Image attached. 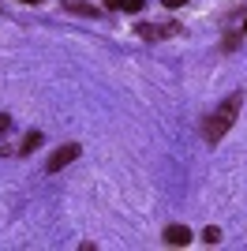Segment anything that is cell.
Instances as JSON below:
<instances>
[{
  "instance_id": "cell-1",
  "label": "cell",
  "mask_w": 247,
  "mask_h": 251,
  "mask_svg": "<svg viewBox=\"0 0 247 251\" xmlns=\"http://www.w3.org/2000/svg\"><path fill=\"white\" fill-rule=\"evenodd\" d=\"M240 105H244V94H232L214 116H210V124H206V139H210V143H217V139L232 127V120H236V113H240Z\"/></svg>"
},
{
  "instance_id": "cell-2",
  "label": "cell",
  "mask_w": 247,
  "mask_h": 251,
  "mask_svg": "<svg viewBox=\"0 0 247 251\" xmlns=\"http://www.w3.org/2000/svg\"><path fill=\"white\" fill-rule=\"evenodd\" d=\"M75 157H79V147H75V143H68V147H60V150H56V154L49 157V173H60L64 165H72Z\"/></svg>"
},
{
  "instance_id": "cell-3",
  "label": "cell",
  "mask_w": 247,
  "mask_h": 251,
  "mask_svg": "<svg viewBox=\"0 0 247 251\" xmlns=\"http://www.w3.org/2000/svg\"><path fill=\"white\" fill-rule=\"evenodd\" d=\"M165 244H169V248H187V244H191V229H187V225H169V229H165Z\"/></svg>"
},
{
  "instance_id": "cell-4",
  "label": "cell",
  "mask_w": 247,
  "mask_h": 251,
  "mask_svg": "<svg viewBox=\"0 0 247 251\" xmlns=\"http://www.w3.org/2000/svg\"><path fill=\"white\" fill-rule=\"evenodd\" d=\"M143 4L146 0H105V8H124V11H143Z\"/></svg>"
},
{
  "instance_id": "cell-5",
  "label": "cell",
  "mask_w": 247,
  "mask_h": 251,
  "mask_svg": "<svg viewBox=\"0 0 247 251\" xmlns=\"http://www.w3.org/2000/svg\"><path fill=\"white\" fill-rule=\"evenodd\" d=\"M38 147H41V131H30L26 143H23V154H30V150H38Z\"/></svg>"
},
{
  "instance_id": "cell-6",
  "label": "cell",
  "mask_w": 247,
  "mask_h": 251,
  "mask_svg": "<svg viewBox=\"0 0 247 251\" xmlns=\"http://www.w3.org/2000/svg\"><path fill=\"white\" fill-rule=\"evenodd\" d=\"M202 240H206V244H217V240H221V229H214V225H210V229L202 232Z\"/></svg>"
},
{
  "instance_id": "cell-7",
  "label": "cell",
  "mask_w": 247,
  "mask_h": 251,
  "mask_svg": "<svg viewBox=\"0 0 247 251\" xmlns=\"http://www.w3.org/2000/svg\"><path fill=\"white\" fill-rule=\"evenodd\" d=\"M68 8H72V11H79V15H94V8H90V4H79V0H72Z\"/></svg>"
},
{
  "instance_id": "cell-8",
  "label": "cell",
  "mask_w": 247,
  "mask_h": 251,
  "mask_svg": "<svg viewBox=\"0 0 247 251\" xmlns=\"http://www.w3.org/2000/svg\"><path fill=\"white\" fill-rule=\"evenodd\" d=\"M11 127V116H0V131H8Z\"/></svg>"
},
{
  "instance_id": "cell-9",
  "label": "cell",
  "mask_w": 247,
  "mask_h": 251,
  "mask_svg": "<svg viewBox=\"0 0 247 251\" xmlns=\"http://www.w3.org/2000/svg\"><path fill=\"white\" fill-rule=\"evenodd\" d=\"M180 4H187V0H165V8H180Z\"/></svg>"
},
{
  "instance_id": "cell-10",
  "label": "cell",
  "mask_w": 247,
  "mask_h": 251,
  "mask_svg": "<svg viewBox=\"0 0 247 251\" xmlns=\"http://www.w3.org/2000/svg\"><path fill=\"white\" fill-rule=\"evenodd\" d=\"M19 4H38V0H19Z\"/></svg>"
},
{
  "instance_id": "cell-11",
  "label": "cell",
  "mask_w": 247,
  "mask_h": 251,
  "mask_svg": "<svg viewBox=\"0 0 247 251\" xmlns=\"http://www.w3.org/2000/svg\"><path fill=\"white\" fill-rule=\"evenodd\" d=\"M244 34H247V23H244Z\"/></svg>"
}]
</instances>
